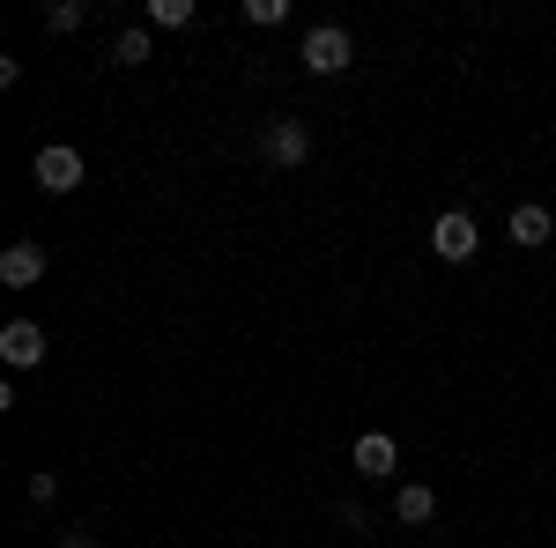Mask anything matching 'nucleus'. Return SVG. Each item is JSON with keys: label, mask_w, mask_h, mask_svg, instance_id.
<instances>
[{"label": "nucleus", "mask_w": 556, "mask_h": 548, "mask_svg": "<svg viewBox=\"0 0 556 548\" xmlns=\"http://www.w3.org/2000/svg\"><path fill=\"white\" fill-rule=\"evenodd\" d=\"M298 60L312 67V75H349V60H356V38H349L342 23H312L298 44Z\"/></svg>", "instance_id": "f257e3e1"}, {"label": "nucleus", "mask_w": 556, "mask_h": 548, "mask_svg": "<svg viewBox=\"0 0 556 548\" xmlns=\"http://www.w3.org/2000/svg\"><path fill=\"white\" fill-rule=\"evenodd\" d=\"M334 526H342V534H364V526H371V511L356 505V497H342V505H334Z\"/></svg>", "instance_id": "4468645a"}, {"label": "nucleus", "mask_w": 556, "mask_h": 548, "mask_svg": "<svg viewBox=\"0 0 556 548\" xmlns=\"http://www.w3.org/2000/svg\"><path fill=\"white\" fill-rule=\"evenodd\" d=\"M89 23V0H52V8H45V30H52V38H67V30H83Z\"/></svg>", "instance_id": "9b49d317"}, {"label": "nucleus", "mask_w": 556, "mask_h": 548, "mask_svg": "<svg viewBox=\"0 0 556 548\" xmlns=\"http://www.w3.org/2000/svg\"><path fill=\"white\" fill-rule=\"evenodd\" d=\"M475 245H482V230H475L468 208H445L438 222H430V253L438 259H475Z\"/></svg>", "instance_id": "20e7f679"}, {"label": "nucleus", "mask_w": 556, "mask_h": 548, "mask_svg": "<svg viewBox=\"0 0 556 548\" xmlns=\"http://www.w3.org/2000/svg\"><path fill=\"white\" fill-rule=\"evenodd\" d=\"M60 548H104V534H97V526H67V534H60Z\"/></svg>", "instance_id": "2eb2a0df"}, {"label": "nucleus", "mask_w": 556, "mask_h": 548, "mask_svg": "<svg viewBox=\"0 0 556 548\" xmlns=\"http://www.w3.org/2000/svg\"><path fill=\"white\" fill-rule=\"evenodd\" d=\"M30 178H38L45 193H75V186H83V149H67V141H45L38 164H30Z\"/></svg>", "instance_id": "f03ea898"}, {"label": "nucleus", "mask_w": 556, "mask_h": 548, "mask_svg": "<svg viewBox=\"0 0 556 548\" xmlns=\"http://www.w3.org/2000/svg\"><path fill=\"white\" fill-rule=\"evenodd\" d=\"M60 497V474H30V505H52Z\"/></svg>", "instance_id": "dca6fc26"}, {"label": "nucleus", "mask_w": 556, "mask_h": 548, "mask_svg": "<svg viewBox=\"0 0 556 548\" xmlns=\"http://www.w3.org/2000/svg\"><path fill=\"white\" fill-rule=\"evenodd\" d=\"M149 52H156V38H149V23H134V30H119V38H112V67H141Z\"/></svg>", "instance_id": "9d476101"}, {"label": "nucleus", "mask_w": 556, "mask_h": 548, "mask_svg": "<svg viewBox=\"0 0 556 548\" xmlns=\"http://www.w3.org/2000/svg\"><path fill=\"white\" fill-rule=\"evenodd\" d=\"M193 15H201L193 0H149V30H186Z\"/></svg>", "instance_id": "f8f14e48"}, {"label": "nucleus", "mask_w": 556, "mask_h": 548, "mask_svg": "<svg viewBox=\"0 0 556 548\" xmlns=\"http://www.w3.org/2000/svg\"><path fill=\"white\" fill-rule=\"evenodd\" d=\"M549 238H556V215L542 208V201H519V208H513V245L534 253V245H549Z\"/></svg>", "instance_id": "6e6552de"}, {"label": "nucleus", "mask_w": 556, "mask_h": 548, "mask_svg": "<svg viewBox=\"0 0 556 548\" xmlns=\"http://www.w3.org/2000/svg\"><path fill=\"white\" fill-rule=\"evenodd\" d=\"M245 23H260V30L290 23V0H245Z\"/></svg>", "instance_id": "ddd939ff"}, {"label": "nucleus", "mask_w": 556, "mask_h": 548, "mask_svg": "<svg viewBox=\"0 0 556 548\" xmlns=\"http://www.w3.org/2000/svg\"><path fill=\"white\" fill-rule=\"evenodd\" d=\"M393 467H401V445H393L386 430H364V437H356V474L379 482V474H393Z\"/></svg>", "instance_id": "0eeeda50"}, {"label": "nucleus", "mask_w": 556, "mask_h": 548, "mask_svg": "<svg viewBox=\"0 0 556 548\" xmlns=\"http://www.w3.org/2000/svg\"><path fill=\"white\" fill-rule=\"evenodd\" d=\"M260 156H267V164H282V170H298L304 156H312L304 119H267V127H260Z\"/></svg>", "instance_id": "7ed1b4c3"}, {"label": "nucleus", "mask_w": 556, "mask_h": 548, "mask_svg": "<svg viewBox=\"0 0 556 548\" xmlns=\"http://www.w3.org/2000/svg\"><path fill=\"white\" fill-rule=\"evenodd\" d=\"M0 282H8V290H30V282H45V245H38V238H15V245L0 253Z\"/></svg>", "instance_id": "423d86ee"}, {"label": "nucleus", "mask_w": 556, "mask_h": 548, "mask_svg": "<svg viewBox=\"0 0 556 548\" xmlns=\"http://www.w3.org/2000/svg\"><path fill=\"white\" fill-rule=\"evenodd\" d=\"M0 356H8V371H38L45 364V327L38 319H8V327H0Z\"/></svg>", "instance_id": "39448f33"}, {"label": "nucleus", "mask_w": 556, "mask_h": 548, "mask_svg": "<svg viewBox=\"0 0 556 548\" xmlns=\"http://www.w3.org/2000/svg\"><path fill=\"white\" fill-rule=\"evenodd\" d=\"M393 519H401V526H430V519H438V489L401 482V489H393Z\"/></svg>", "instance_id": "1a4fd4ad"}]
</instances>
